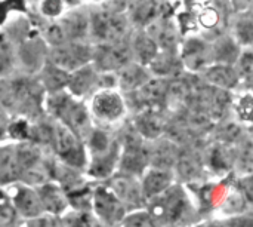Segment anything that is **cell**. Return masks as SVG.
Instances as JSON below:
<instances>
[{
	"label": "cell",
	"instance_id": "6da1fadb",
	"mask_svg": "<svg viewBox=\"0 0 253 227\" xmlns=\"http://www.w3.org/2000/svg\"><path fill=\"white\" fill-rule=\"evenodd\" d=\"M46 110L55 120L65 125L82 140H86L92 132L89 113L84 106L61 91L49 95L46 100Z\"/></svg>",
	"mask_w": 253,
	"mask_h": 227
},
{
	"label": "cell",
	"instance_id": "7a4b0ae2",
	"mask_svg": "<svg viewBox=\"0 0 253 227\" xmlns=\"http://www.w3.org/2000/svg\"><path fill=\"white\" fill-rule=\"evenodd\" d=\"M40 89L28 80H0V106L16 110L21 116L33 113L40 107Z\"/></svg>",
	"mask_w": 253,
	"mask_h": 227
},
{
	"label": "cell",
	"instance_id": "3957f363",
	"mask_svg": "<svg viewBox=\"0 0 253 227\" xmlns=\"http://www.w3.org/2000/svg\"><path fill=\"white\" fill-rule=\"evenodd\" d=\"M92 214L101 222L102 226L114 227L125 220V204L116 196L108 186H98L93 189Z\"/></svg>",
	"mask_w": 253,
	"mask_h": 227
},
{
	"label": "cell",
	"instance_id": "277c9868",
	"mask_svg": "<svg viewBox=\"0 0 253 227\" xmlns=\"http://www.w3.org/2000/svg\"><path fill=\"white\" fill-rule=\"evenodd\" d=\"M6 189H7L12 207L21 222H27V220H31L34 217L44 214L36 186L25 184V183H15V184L7 186Z\"/></svg>",
	"mask_w": 253,
	"mask_h": 227
},
{
	"label": "cell",
	"instance_id": "5b68a950",
	"mask_svg": "<svg viewBox=\"0 0 253 227\" xmlns=\"http://www.w3.org/2000/svg\"><path fill=\"white\" fill-rule=\"evenodd\" d=\"M52 64L64 71L79 70L86 64L90 58V51L87 46L77 43V42H68L59 46L53 48V52L50 55Z\"/></svg>",
	"mask_w": 253,
	"mask_h": 227
},
{
	"label": "cell",
	"instance_id": "8992f818",
	"mask_svg": "<svg viewBox=\"0 0 253 227\" xmlns=\"http://www.w3.org/2000/svg\"><path fill=\"white\" fill-rule=\"evenodd\" d=\"M86 27H87L86 18L80 13H73L64 18L62 21L53 24L52 27H49L46 37L52 45L59 46L68 42H76V39L84 34Z\"/></svg>",
	"mask_w": 253,
	"mask_h": 227
},
{
	"label": "cell",
	"instance_id": "52a82bcc",
	"mask_svg": "<svg viewBox=\"0 0 253 227\" xmlns=\"http://www.w3.org/2000/svg\"><path fill=\"white\" fill-rule=\"evenodd\" d=\"M36 189H37V193L40 196L43 211L46 214L64 217L71 210L65 190L55 180H47V181L36 186Z\"/></svg>",
	"mask_w": 253,
	"mask_h": 227
},
{
	"label": "cell",
	"instance_id": "ba28073f",
	"mask_svg": "<svg viewBox=\"0 0 253 227\" xmlns=\"http://www.w3.org/2000/svg\"><path fill=\"white\" fill-rule=\"evenodd\" d=\"M92 31L95 37H98L99 40L114 43L125 34L126 22L123 16L113 12L95 13L92 18Z\"/></svg>",
	"mask_w": 253,
	"mask_h": 227
},
{
	"label": "cell",
	"instance_id": "9c48e42d",
	"mask_svg": "<svg viewBox=\"0 0 253 227\" xmlns=\"http://www.w3.org/2000/svg\"><path fill=\"white\" fill-rule=\"evenodd\" d=\"M22 171L19 165V158L16 152V144L0 146V186H10L21 183Z\"/></svg>",
	"mask_w": 253,
	"mask_h": 227
},
{
	"label": "cell",
	"instance_id": "30bf717a",
	"mask_svg": "<svg viewBox=\"0 0 253 227\" xmlns=\"http://www.w3.org/2000/svg\"><path fill=\"white\" fill-rule=\"evenodd\" d=\"M92 113L98 120L113 122L119 119L123 113V103L120 97L114 92H99L92 103Z\"/></svg>",
	"mask_w": 253,
	"mask_h": 227
},
{
	"label": "cell",
	"instance_id": "8fae6325",
	"mask_svg": "<svg viewBox=\"0 0 253 227\" xmlns=\"http://www.w3.org/2000/svg\"><path fill=\"white\" fill-rule=\"evenodd\" d=\"M154 211L157 216L165 217L169 223H178L188 211V202L185 195L179 189H173L169 192L166 199L156 207Z\"/></svg>",
	"mask_w": 253,
	"mask_h": 227
},
{
	"label": "cell",
	"instance_id": "7c38bea8",
	"mask_svg": "<svg viewBox=\"0 0 253 227\" xmlns=\"http://www.w3.org/2000/svg\"><path fill=\"white\" fill-rule=\"evenodd\" d=\"M130 58V51L126 45L123 43H110L107 46H102L98 51L96 61L101 68L110 70V68H117L125 65Z\"/></svg>",
	"mask_w": 253,
	"mask_h": 227
},
{
	"label": "cell",
	"instance_id": "4fadbf2b",
	"mask_svg": "<svg viewBox=\"0 0 253 227\" xmlns=\"http://www.w3.org/2000/svg\"><path fill=\"white\" fill-rule=\"evenodd\" d=\"M147 153L135 141H127L122 159V170L126 172H139L147 164Z\"/></svg>",
	"mask_w": 253,
	"mask_h": 227
},
{
	"label": "cell",
	"instance_id": "5bb4252c",
	"mask_svg": "<svg viewBox=\"0 0 253 227\" xmlns=\"http://www.w3.org/2000/svg\"><path fill=\"white\" fill-rule=\"evenodd\" d=\"M160 7V0H130V12L138 24H147L154 19Z\"/></svg>",
	"mask_w": 253,
	"mask_h": 227
},
{
	"label": "cell",
	"instance_id": "9a60e30c",
	"mask_svg": "<svg viewBox=\"0 0 253 227\" xmlns=\"http://www.w3.org/2000/svg\"><path fill=\"white\" fill-rule=\"evenodd\" d=\"M116 196L123 202V204H135L138 202V190L135 184L126 177H116L111 180V184L108 186Z\"/></svg>",
	"mask_w": 253,
	"mask_h": 227
},
{
	"label": "cell",
	"instance_id": "2e32d148",
	"mask_svg": "<svg viewBox=\"0 0 253 227\" xmlns=\"http://www.w3.org/2000/svg\"><path fill=\"white\" fill-rule=\"evenodd\" d=\"M170 183V175L163 171H153L145 177L144 181V195L153 198L157 193H162Z\"/></svg>",
	"mask_w": 253,
	"mask_h": 227
},
{
	"label": "cell",
	"instance_id": "e0dca14e",
	"mask_svg": "<svg viewBox=\"0 0 253 227\" xmlns=\"http://www.w3.org/2000/svg\"><path fill=\"white\" fill-rule=\"evenodd\" d=\"M65 227H101V222L92 214V211L70 210L64 216Z\"/></svg>",
	"mask_w": 253,
	"mask_h": 227
},
{
	"label": "cell",
	"instance_id": "ac0fdd59",
	"mask_svg": "<svg viewBox=\"0 0 253 227\" xmlns=\"http://www.w3.org/2000/svg\"><path fill=\"white\" fill-rule=\"evenodd\" d=\"M93 73L89 68H79L70 79L68 86L71 88V92L76 95H83L89 91V88L93 83Z\"/></svg>",
	"mask_w": 253,
	"mask_h": 227
},
{
	"label": "cell",
	"instance_id": "d6986e66",
	"mask_svg": "<svg viewBox=\"0 0 253 227\" xmlns=\"http://www.w3.org/2000/svg\"><path fill=\"white\" fill-rule=\"evenodd\" d=\"M184 59L188 67L199 68L206 61V49L205 45L199 40H191L184 49Z\"/></svg>",
	"mask_w": 253,
	"mask_h": 227
},
{
	"label": "cell",
	"instance_id": "ffe728a7",
	"mask_svg": "<svg viewBox=\"0 0 253 227\" xmlns=\"http://www.w3.org/2000/svg\"><path fill=\"white\" fill-rule=\"evenodd\" d=\"M18 222L21 220L12 207L7 189L4 186H0V227H7Z\"/></svg>",
	"mask_w": 253,
	"mask_h": 227
},
{
	"label": "cell",
	"instance_id": "44dd1931",
	"mask_svg": "<svg viewBox=\"0 0 253 227\" xmlns=\"http://www.w3.org/2000/svg\"><path fill=\"white\" fill-rule=\"evenodd\" d=\"M168 88L166 83L162 79L150 80L142 89H141V98L147 104H157L165 98Z\"/></svg>",
	"mask_w": 253,
	"mask_h": 227
},
{
	"label": "cell",
	"instance_id": "7402d4cb",
	"mask_svg": "<svg viewBox=\"0 0 253 227\" xmlns=\"http://www.w3.org/2000/svg\"><path fill=\"white\" fill-rule=\"evenodd\" d=\"M138 129L141 131L142 135H145L148 138H156L163 129V122L160 120L159 116H156L153 112H150L138 119Z\"/></svg>",
	"mask_w": 253,
	"mask_h": 227
},
{
	"label": "cell",
	"instance_id": "603a6c76",
	"mask_svg": "<svg viewBox=\"0 0 253 227\" xmlns=\"http://www.w3.org/2000/svg\"><path fill=\"white\" fill-rule=\"evenodd\" d=\"M208 79L218 86L230 88L236 83V74L228 67H215L208 73Z\"/></svg>",
	"mask_w": 253,
	"mask_h": 227
},
{
	"label": "cell",
	"instance_id": "cb8c5ba5",
	"mask_svg": "<svg viewBox=\"0 0 253 227\" xmlns=\"http://www.w3.org/2000/svg\"><path fill=\"white\" fill-rule=\"evenodd\" d=\"M145 80H147V76L139 67H127L122 74V86L127 91L138 88Z\"/></svg>",
	"mask_w": 253,
	"mask_h": 227
},
{
	"label": "cell",
	"instance_id": "d4e9b609",
	"mask_svg": "<svg viewBox=\"0 0 253 227\" xmlns=\"http://www.w3.org/2000/svg\"><path fill=\"white\" fill-rule=\"evenodd\" d=\"M25 227H65L64 217L53 216V214H42L39 217H34L31 220L24 222Z\"/></svg>",
	"mask_w": 253,
	"mask_h": 227
},
{
	"label": "cell",
	"instance_id": "484cf974",
	"mask_svg": "<svg viewBox=\"0 0 253 227\" xmlns=\"http://www.w3.org/2000/svg\"><path fill=\"white\" fill-rule=\"evenodd\" d=\"M135 48L142 61H150L156 57V43L147 36H138L135 40Z\"/></svg>",
	"mask_w": 253,
	"mask_h": 227
},
{
	"label": "cell",
	"instance_id": "4316f807",
	"mask_svg": "<svg viewBox=\"0 0 253 227\" xmlns=\"http://www.w3.org/2000/svg\"><path fill=\"white\" fill-rule=\"evenodd\" d=\"M122 227H154L153 226V220L147 213H135L130 214L127 217H125V220L122 222Z\"/></svg>",
	"mask_w": 253,
	"mask_h": 227
},
{
	"label": "cell",
	"instance_id": "83f0119b",
	"mask_svg": "<svg viewBox=\"0 0 253 227\" xmlns=\"http://www.w3.org/2000/svg\"><path fill=\"white\" fill-rule=\"evenodd\" d=\"M170 97H173L175 100H188L191 97V88L185 80H175L170 83V86L168 88Z\"/></svg>",
	"mask_w": 253,
	"mask_h": 227
},
{
	"label": "cell",
	"instance_id": "f1b7e54d",
	"mask_svg": "<svg viewBox=\"0 0 253 227\" xmlns=\"http://www.w3.org/2000/svg\"><path fill=\"white\" fill-rule=\"evenodd\" d=\"M159 31H156V37L159 39V43L163 48H170L175 43V33L169 25H159L157 28Z\"/></svg>",
	"mask_w": 253,
	"mask_h": 227
},
{
	"label": "cell",
	"instance_id": "f546056e",
	"mask_svg": "<svg viewBox=\"0 0 253 227\" xmlns=\"http://www.w3.org/2000/svg\"><path fill=\"white\" fill-rule=\"evenodd\" d=\"M179 171L184 177H194L199 171V164L193 158H184L181 159Z\"/></svg>",
	"mask_w": 253,
	"mask_h": 227
},
{
	"label": "cell",
	"instance_id": "4dcf8cb0",
	"mask_svg": "<svg viewBox=\"0 0 253 227\" xmlns=\"http://www.w3.org/2000/svg\"><path fill=\"white\" fill-rule=\"evenodd\" d=\"M10 122H12V116L9 114V112L4 107L0 106V143L7 140Z\"/></svg>",
	"mask_w": 253,
	"mask_h": 227
},
{
	"label": "cell",
	"instance_id": "1f68e13d",
	"mask_svg": "<svg viewBox=\"0 0 253 227\" xmlns=\"http://www.w3.org/2000/svg\"><path fill=\"white\" fill-rule=\"evenodd\" d=\"M173 161V153L169 147L163 146L162 149L157 150L156 156H154V164L160 165V167H169Z\"/></svg>",
	"mask_w": 253,
	"mask_h": 227
},
{
	"label": "cell",
	"instance_id": "d6a6232c",
	"mask_svg": "<svg viewBox=\"0 0 253 227\" xmlns=\"http://www.w3.org/2000/svg\"><path fill=\"white\" fill-rule=\"evenodd\" d=\"M240 116L243 119L252 120L253 119V98L246 97L242 103H240Z\"/></svg>",
	"mask_w": 253,
	"mask_h": 227
},
{
	"label": "cell",
	"instance_id": "836d02e7",
	"mask_svg": "<svg viewBox=\"0 0 253 227\" xmlns=\"http://www.w3.org/2000/svg\"><path fill=\"white\" fill-rule=\"evenodd\" d=\"M239 34H240V37H242V40H243L245 43H249V42H252L253 40V24L252 22H249V21H246V22H242V24L239 25Z\"/></svg>",
	"mask_w": 253,
	"mask_h": 227
},
{
	"label": "cell",
	"instance_id": "e575fe53",
	"mask_svg": "<svg viewBox=\"0 0 253 227\" xmlns=\"http://www.w3.org/2000/svg\"><path fill=\"white\" fill-rule=\"evenodd\" d=\"M61 10V0H44L43 3V12L46 15L55 16Z\"/></svg>",
	"mask_w": 253,
	"mask_h": 227
},
{
	"label": "cell",
	"instance_id": "d590c367",
	"mask_svg": "<svg viewBox=\"0 0 253 227\" xmlns=\"http://www.w3.org/2000/svg\"><path fill=\"white\" fill-rule=\"evenodd\" d=\"M243 205H245V201L240 195H231L228 198L227 207L230 211H240V210H243Z\"/></svg>",
	"mask_w": 253,
	"mask_h": 227
},
{
	"label": "cell",
	"instance_id": "8d00e7d4",
	"mask_svg": "<svg viewBox=\"0 0 253 227\" xmlns=\"http://www.w3.org/2000/svg\"><path fill=\"white\" fill-rule=\"evenodd\" d=\"M242 70L245 74H253V54L251 52H246L245 57L242 58Z\"/></svg>",
	"mask_w": 253,
	"mask_h": 227
},
{
	"label": "cell",
	"instance_id": "74e56055",
	"mask_svg": "<svg viewBox=\"0 0 253 227\" xmlns=\"http://www.w3.org/2000/svg\"><path fill=\"white\" fill-rule=\"evenodd\" d=\"M234 45L231 42H225L219 46L218 49V54H219V58H225V59H233L234 58V54L236 52H230V48H233Z\"/></svg>",
	"mask_w": 253,
	"mask_h": 227
},
{
	"label": "cell",
	"instance_id": "f35d334b",
	"mask_svg": "<svg viewBox=\"0 0 253 227\" xmlns=\"http://www.w3.org/2000/svg\"><path fill=\"white\" fill-rule=\"evenodd\" d=\"M239 128L234 125V123H230L228 126H225L222 131H221V135L225 138V140H234L237 135H239Z\"/></svg>",
	"mask_w": 253,
	"mask_h": 227
},
{
	"label": "cell",
	"instance_id": "ab89813d",
	"mask_svg": "<svg viewBox=\"0 0 253 227\" xmlns=\"http://www.w3.org/2000/svg\"><path fill=\"white\" fill-rule=\"evenodd\" d=\"M216 21H218V15H216V12H215V10H206V13H203V15H202V22H203L206 27H212V25H215V24H216Z\"/></svg>",
	"mask_w": 253,
	"mask_h": 227
},
{
	"label": "cell",
	"instance_id": "60d3db41",
	"mask_svg": "<svg viewBox=\"0 0 253 227\" xmlns=\"http://www.w3.org/2000/svg\"><path fill=\"white\" fill-rule=\"evenodd\" d=\"M7 227H25V225H24V222H18V223L10 225V226H7Z\"/></svg>",
	"mask_w": 253,
	"mask_h": 227
}]
</instances>
